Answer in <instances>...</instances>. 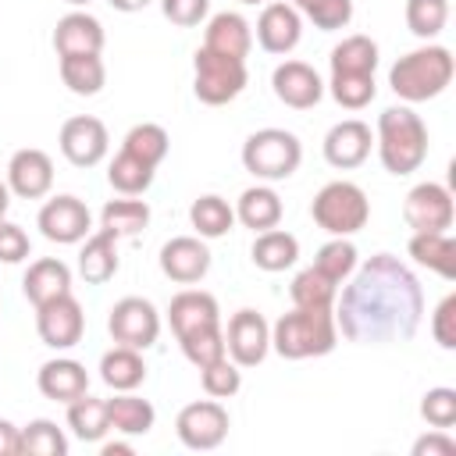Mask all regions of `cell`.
Returning <instances> with one entry per match:
<instances>
[{"mask_svg": "<svg viewBox=\"0 0 456 456\" xmlns=\"http://www.w3.org/2000/svg\"><path fill=\"white\" fill-rule=\"evenodd\" d=\"M150 224V207L142 200H110L100 210V228L125 239V235H139Z\"/></svg>", "mask_w": 456, "mask_h": 456, "instance_id": "obj_35", "label": "cell"}, {"mask_svg": "<svg viewBox=\"0 0 456 456\" xmlns=\"http://www.w3.org/2000/svg\"><path fill=\"white\" fill-rule=\"evenodd\" d=\"M303 36V18L292 4H267L256 18V43L267 53H289L299 46Z\"/></svg>", "mask_w": 456, "mask_h": 456, "instance_id": "obj_19", "label": "cell"}, {"mask_svg": "<svg viewBox=\"0 0 456 456\" xmlns=\"http://www.w3.org/2000/svg\"><path fill=\"white\" fill-rule=\"evenodd\" d=\"M7 207H11V189H7V182H0V221L7 217Z\"/></svg>", "mask_w": 456, "mask_h": 456, "instance_id": "obj_54", "label": "cell"}, {"mask_svg": "<svg viewBox=\"0 0 456 456\" xmlns=\"http://www.w3.org/2000/svg\"><path fill=\"white\" fill-rule=\"evenodd\" d=\"M406 249L420 267H428L449 281L456 278V242L445 232H413Z\"/></svg>", "mask_w": 456, "mask_h": 456, "instance_id": "obj_26", "label": "cell"}, {"mask_svg": "<svg viewBox=\"0 0 456 456\" xmlns=\"http://www.w3.org/2000/svg\"><path fill=\"white\" fill-rule=\"evenodd\" d=\"M178 346H182V353H185V360H189L192 367H207V363L228 356V353H224V331H221V324L196 328V331L182 335Z\"/></svg>", "mask_w": 456, "mask_h": 456, "instance_id": "obj_41", "label": "cell"}, {"mask_svg": "<svg viewBox=\"0 0 456 456\" xmlns=\"http://www.w3.org/2000/svg\"><path fill=\"white\" fill-rule=\"evenodd\" d=\"M271 89L292 110H310L324 96V82L306 61H281L271 75Z\"/></svg>", "mask_w": 456, "mask_h": 456, "instance_id": "obj_15", "label": "cell"}, {"mask_svg": "<svg viewBox=\"0 0 456 456\" xmlns=\"http://www.w3.org/2000/svg\"><path fill=\"white\" fill-rule=\"evenodd\" d=\"M452 192L438 182H420L403 200V217L413 232H445L452 228Z\"/></svg>", "mask_w": 456, "mask_h": 456, "instance_id": "obj_12", "label": "cell"}, {"mask_svg": "<svg viewBox=\"0 0 456 456\" xmlns=\"http://www.w3.org/2000/svg\"><path fill=\"white\" fill-rule=\"evenodd\" d=\"M36 385L46 399L53 403H71L78 395L89 392V374L78 360H68V356H57V360H46L36 374Z\"/></svg>", "mask_w": 456, "mask_h": 456, "instance_id": "obj_21", "label": "cell"}, {"mask_svg": "<svg viewBox=\"0 0 456 456\" xmlns=\"http://www.w3.org/2000/svg\"><path fill=\"white\" fill-rule=\"evenodd\" d=\"M0 456H21V428L0 417Z\"/></svg>", "mask_w": 456, "mask_h": 456, "instance_id": "obj_51", "label": "cell"}, {"mask_svg": "<svg viewBox=\"0 0 456 456\" xmlns=\"http://www.w3.org/2000/svg\"><path fill=\"white\" fill-rule=\"evenodd\" d=\"M167 321H171V331L182 338L196 328H210V324H221V310H217V299L203 289H185L171 299L167 306Z\"/></svg>", "mask_w": 456, "mask_h": 456, "instance_id": "obj_22", "label": "cell"}, {"mask_svg": "<svg viewBox=\"0 0 456 456\" xmlns=\"http://www.w3.org/2000/svg\"><path fill=\"white\" fill-rule=\"evenodd\" d=\"M100 378L114 392H132V388H139L146 381V363H142L139 349L114 346L110 353L100 356Z\"/></svg>", "mask_w": 456, "mask_h": 456, "instance_id": "obj_28", "label": "cell"}, {"mask_svg": "<svg viewBox=\"0 0 456 456\" xmlns=\"http://www.w3.org/2000/svg\"><path fill=\"white\" fill-rule=\"evenodd\" d=\"M36 224L43 232V239L61 242V246H71V242H82L89 235L93 214H89V207L78 196H53V200L43 203Z\"/></svg>", "mask_w": 456, "mask_h": 456, "instance_id": "obj_13", "label": "cell"}, {"mask_svg": "<svg viewBox=\"0 0 456 456\" xmlns=\"http://www.w3.org/2000/svg\"><path fill=\"white\" fill-rule=\"evenodd\" d=\"M153 171L157 167H150V164H142L139 157H132V153H118L114 160H110V167H107V182L121 192V196H139V192H146L150 185H153Z\"/></svg>", "mask_w": 456, "mask_h": 456, "instance_id": "obj_36", "label": "cell"}, {"mask_svg": "<svg viewBox=\"0 0 456 456\" xmlns=\"http://www.w3.org/2000/svg\"><path fill=\"white\" fill-rule=\"evenodd\" d=\"M78 274L89 281V285H103L118 274V235L110 232H96L86 239L82 253H78Z\"/></svg>", "mask_w": 456, "mask_h": 456, "instance_id": "obj_25", "label": "cell"}, {"mask_svg": "<svg viewBox=\"0 0 456 456\" xmlns=\"http://www.w3.org/2000/svg\"><path fill=\"white\" fill-rule=\"evenodd\" d=\"M431 335L442 349H456V292H449L431 314Z\"/></svg>", "mask_w": 456, "mask_h": 456, "instance_id": "obj_47", "label": "cell"}, {"mask_svg": "<svg viewBox=\"0 0 456 456\" xmlns=\"http://www.w3.org/2000/svg\"><path fill=\"white\" fill-rule=\"evenodd\" d=\"M335 342H338L335 314L324 306H292L271 328V349L281 360L328 356L335 349Z\"/></svg>", "mask_w": 456, "mask_h": 456, "instance_id": "obj_2", "label": "cell"}, {"mask_svg": "<svg viewBox=\"0 0 456 456\" xmlns=\"http://www.w3.org/2000/svg\"><path fill=\"white\" fill-rule=\"evenodd\" d=\"M292 7L306 14L321 32H335L353 21V0H292Z\"/></svg>", "mask_w": 456, "mask_h": 456, "instance_id": "obj_43", "label": "cell"}, {"mask_svg": "<svg viewBox=\"0 0 456 456\" xmlns=\"http://www.w3.org/2000/svg\"><path fill=\"white\" fill-rule=\"evenodd\" d=\"M235 217L246 228H253V232L278 228V221H281V196L271 185H249L239 196V203H235Z\"/></svg>", "mask_w": 456, "mask_h": 456, "instance_id": "obj_27", "label": "cell"}, {"mask_svg": "<svg viewBox=\"0 0 456 456\" xmlns=\"http://www.w3.org/2000/svg\"><path fill=\"white\" fill-rule=\"evenodd\" d=\"M420 417L431 428L449 431L456 424V392L452 388H428L424 399H420Z\"/></svg>", "mask_w": 456, "mask_h": 456, "instance_id": "obj_46", "label": "cell"}, {"mask_svg": "<svg viewBox=\"0 0 456 456\" xmlns=\"http://www.w3.org/2000/svg\"><path fill=\"white\" fill-rule=\"evenodd\" d=\"M310 217L317 221V228H324L328 235H353L367 224L370 217V203H367V192L356 185V182H328L314 203H310Z\"/></svg>", "mask_w": 456, "mask_h": 456, "instance_id": "obj_6", "label": "cell"}, {"mask_svg": "<svg viewBox=\"0 0 456 456\" xmlns=\"http://www.w3.org/2000/svg\"><path fill=\"white\" fill-rule=\"evenodd\" d=\"M68 4H71V7H86L89 0H68Z\"/></svg>", "mask_w": 456, "mask_h": 456, "instance_id": "obj_55", "label": "cell"}, {"mask_svg": "<svg viewBox=\"0 0 456 456\" xmlns=\"http://www.w3.org/2000/svg\"><path fill=\"white\" fill-rule=\"evenodd\" d=\"M107 331L118 346H128V349H150L160 335V314L150 299L142 296H125L110 306V317H107Z\"/></svg>", "mask_w": 456, "mask_h": 456, "instance_id": "obj_8", "label": "cell"}, {"mask_svg": "<svg viewBox=\"0 0 456 456\" xmlns=\"http://www.w3.org/2000/svg\"><path fill=\"white\" fill-rule=\"evenodd\" d=\"M167 146H171L167 132H164L160 125H153V121H142V125L128 128V135H125V142H121L125 153L139 157V160L150 164V167H157V164L167 157Z\"/></svg>", "mask_w": 456, "mask_h": 456, "instance_id": "obj_37", "label": "cell"}, {"mask_svg": "<svg viewBox=\"0 0 456 456\" xmlns=\"http://www.w3.org/2000/svg\"><path fill=\"white\" fill-rule=\"evenodd\" d=\"M21 292L32 306H43V303L71 292V267L57 256H43V260L28 264V271L21 278Z\"/></svg>", "mask_w": 456, "mask_h": 456, "instance_id": "obj_23", "label": "cell"}, {"mask_svg": "<svg viewBox=\"0 0 456 456\" xmlns=\"http://www.w3.org/2000/svg\"><path fill=\"white\" fill-rule=\"evenodd\" d=\"M424 317V292L417 274L392 253H374L353 271L342 289L335 328L356 346L410 342Z\"/></svg>", "mask_w": 456, "mask_h": 456, "instance_id": "obj_1", "label": "cell"}, {"mask_svg": "<svg viewBox=\"0 0 456 456\" xmlns=\"http://www.w3.org/2000/svg\"><path fill=\"white\" fill-rule=\"evenodd\" d=\"M452 452H456V442L449 438V431H438V428L413 442V456H452Z\"/></svg>", "mask_w": 456, "mask_h": 456, "instance_id": "obj_50", "label": "cell"}, {"mask_svg": "<svg viewBox=\"0 0 456 456\" xmlns=\"http://www.w3.org/2000/svg\"><path fill=\"white\" fill-rule=\"evenodd\" d=\"M378 43L370 36H346L331 50V75H374Z\"/></svg>", "mask_w": 456, "mask_h": 456, "instance_id": "obj_33", "label": "cell"}, {"mask_svg": "<svg viewBox=\"0 0 456 456\" xmlns=\"http://www.w3.org/2000/svg\"><path fill=\"white\" fill-rule=\"evenodd\" d=\"M192 71H196V78H192V93H196L200 103H210V107L232 103V100L246 89V82H249V75H246V61L214 53V50H207V46L196 50V57H192Z\"/></svg>", "mask_w": 456, "mask_h": 456, "instance_id": "obj_7", "label": "cell"}, {"mask_svg": "<svg viewBox=\"0 0 456 456\" xmlns=\"http://www.w3.org/2000/svg\"><path fill=\"white\" fill-rule=\"evenodd\" d=\"M53 50H57V57L100 53L103 50V25L86 11H71L53 28Z\"/></svg>", "mask_w": 456, "mask_h": 456, "instance_id": "obj_20", "label": "cell"}, {"mask_svg": "<svg viewBox=\"0 0 456 456\" xmlns=\"http://www.w3.org/2000/svg\"><path fill=\"white\" fill-rule=\"evenodd\" d=\"M303 160V146L285 128H260L242 142V167L260 182H281L296 175Z\"/></svg>", "mask_w": 456, "mask_h": 456, "instance_id": "obj_5", "label": "cell"}, {"mask_svg": "<svg viewBox=\"0 0 456 456\" xmlns=\"http://www.w3.org/2000/svg\"><path fill=\"white\" fill-rule=\"evenodd\" d=\"M53 185V160L36 150V146H25L18 150L11 160H7V189L21 200H43Z\"/></svg>", "mask_w": 456, "mask_h": 456, "instance_id": "obj_17", "label": "cell"}, {"mask_svg": "<svg viewBox=\"0 0 456 456\" xmlns=\"http://www.w3.org/2000/svg\"><path fill=\"white\" fill-rule=\"evenodd\" d=\"M328 89H331L335 103L346 107V110H360V107H367V103L374 100V93H378L374 75H331Z\"/></svg>", "mask_w": 456, "mask_h": 456, "instance_id": "obj_45", "label": "cell"}, {"mask_svg": "<svg viewBox=\"0 0 456 456\" xmlns=\"http://www.w3.org/2000/svg\"><path fill=\"white\" fill-rule=\"evenodd\" d=\"M267 349H271V328H267L264 314H256L249 306L239 310V314H232L228 331H224V353H228V360H235L239 367H256V363H264Z\"/></svg>", "mask_w": 456, "mask_h": 456, "instance_id": "obj_14", "label": "cell"}, {"mask_svg": "<svg viewBox=\"0 0 456 456\" xmlns=\"http://www.w3.org/2000/svg\"><path fill=\"white\" fill-rule=\"evenodd\" d=\"M61 82L75 93V96H96L107 82V68L100 61V53H75V57H61Z\"/></svg>", "mask_w": 456, "mask_h": 456, "instance_id": "obj_31", "label": "cell"}, {"mask_svg": "<svg viewBox=\"0 0 456 456\" xmlns=\"http://www.w3.org/2000/svg\"><path fill=\"white\" fill-rule=\"evenodd\" d=\"M203 46L214 50V53H224V57H239L246 61L249 46H253V28L242 14L235 11H221L207 21V36H203Z\"/></svg>", "mask_w": 456, "mask_h": 456, "instance_id": "obj_24", "label": "cell"}, {"mask_svg": "<svg viewBox=\"0 0 456 456\" xmlns=\"http://www.w3.org/2000/svg\"><path fill=\"white\" fill-rule=\"evenodd\" d=\"M449 21V0H406V28L417 39H435Z\"/></svg>", "mask_w": 456, "mask_h": 456, "instance_id": "obj_42", "label": "cell"}, {"mask_svg": "<svg viewBox=\"0 0 456 456\" xmlns=\"http://www.w3.org/2000/svg\"><path fill=\"white\" fill-rule=\"evenodd\" d=\"M100 452H103V456H132V445H128V442H107Z\"/></svg>", "mask_w": 456, "mask_h": 456, "instance_id": "obj_53", "label": "cell"}, {"mask_svg": "<svg viewBox=\"0 0 456 456\" xmlns=\"http://www.w3.org/2000/svg\"><path fill=\"white\" fill-rule=\"evenodd\" d=\"M68 428L78 442H100L110 431L107 420V399H93L89 392L68 403Z\"/></svg>", "mask_w": 456, "mask_h": 456, "instance_id": "obj_32", "label": "cell"}, {"mask_svg": "<svg viewBox=\"0 0 456 456\" xmlns=\"http://www.w3.org/2000/svg\"><path fill=\"white\" fill-rule=\"evenodd\" d=\"M189 221H192V228H196L200 239H221V235L232 232V224H235V210H232L221 196L210 192V196L192 200V207H189Z\"/></svg>", "mask_w": 456, "mask_h": 456, "instance_id": "obj_34", "label": "cell"}, {"mask_svg": "<svg viewBox=\"0 0 456 456\" xmlns=\"http://www.w3.org/2000/svg\"><path fill=\"white\" fill-rule=\"evenodd\" d=\"M200 385H203V392L210 399H228V395H235L242 388V370H239L235 360L221 356V360L200 367Z\"/></svg>", "mask_w": 456, "mask_h": 456, "instance_id": "obj_44", "label": "cell"}, {"mask_svg": "<svg viewBox=\"0 0 456 456\" xmlns=\"http://www.w3.org/2000/svg\"><path fill=\"white\" fill-rule=\"evenodd\" d=\"M175 431H178L185 449H196V452L217 449L228 435V410L217 399L189 403V406H182V413L175 420Z\"/></svg>", "mask_w": 456, "mask_h": 456, "instance_id": "obj_9", "label": "cell"}, {"mask_svg": "<svg viewBox=\"0 0 456 456\" xmlns=\"http://www.w3.org/2000/svg\"><path fill=\"white\" fill-rule=\"evenodd\" d=\"M107 146H110L107 125L93 114H75L61 125V153L75 167H96L107 157Z\"/></svg>", "mask_w": 456, "mask_h": 456, "instance_id": "obj_11", "label": "cell"}, {"mask_svg": "<svg viewBox=\"0 0 456 456\" xmlns=\"http://www.w3.org/2000/svg\"><path fill=\"white\" fill-rule=\"evenodd\" d=\"M314 267H317L324 278H331V281L338 285V281H346V278L356 271V246H353L346 235H335L331 242H324V246L317 249Z\"/></svg>", "mask_w": 456, "mask_h": 456, "instance_id": "obj_39", "label": "cell"}, {"mask_svg": "<svg viewBox=\"0 0 456 456\" xmlns=\"http://www.w3.org/2000/svg\"><path fill=\"white\" fill-rule=\"evenodd\" d=\"M160 271L178 285H192L210 271V249L196 235L167 239L160 246Z\"/></svg>", "mask_w": 456, "mask_h": 456, "instance_id": "obj_18", "label": "cell"}, {"mask_svg": "<svg viewBox=\"0 0 456 456\" xmlns=\"http://www.w3.org/2000/svg\"><path fill=\"white\" fill-rule=\"evenodd\" d=\"M21 452L25 456H64L68 452V438L53 420L39 417V420H28L21 428Z\"/></svg>", "mask_w": 456, "mask_h": 456, "instance_id": "obj_40", "label": "cell"}, {"mask_svg": "<svg viewBox=\"0 0 456 456\" xmlns=\"http://www.w3.org/2000/svg\"><path fill=\"white\" fill-rule=\"evenodd\" d=\"M378 157L388 175H410L428 157V125L410 107H388L378 118Z\"/></svg>", "mask_w": 456, "mask_h": 456, "instance_id": "obj_4", "label": "cell"}, {"mask_svg": "<svg viewBox=\"0 0 456 456\" xmlns=\"http://www.w3.org/2000/svg\"><path fill=\"white\" fill-rule=\"evenodd\" d=\"M249 256H253V264H256L260 271H271V274H274V271H285V267H292V264L299 260V239L289 235V232H281V228L256 232Z\"/></svg>", "mask_w": 456, "mask_h": 456, "instance_id": "obj_29", "label": "cell"}, {"mask_svg": "<svg viewBox=\"0 0 456 456\" xmlns=\"http://www.w3.org/2000/svg\"><path fill=\"white\" fill-rule=\"evenodd\" d=\"M289 296H292V306H324V310H331V303L338 296V285L331 278H324L317 267H306L292 278Z\"/></svg>", "mask_w": 456, "mask_h": 456, "instance_id": "obj_38", "label": "cell"}, {"mask_svg": "<svg viewBox=\"0 0 456 456\" xmlns=\"http://www.w3.org/2000/svg\"><path fill=\"white\" fill-rule=\"evenodd\" d=\"M107 420L121 435H146L157 420V410L150 399H139L132 392H118L114 399H107Z\"/></svg>", "mask_w": 456, "mask_h": 456, "instance_id": "obj_30", "label": "cell"}, {"mask_svg": "<svg viewBox=\"0 0 456 456\" xmlns=\"http://www.w3.org/2000/svg\"><path fill=\"white\" fill-rule=\"evenodd\" d=\"M28 235L14 221H0V264H21L28 256Z\"/></svg>", "mask_w": 456, "mask_h": 456, "instance_id": "obj_49", "label": "cell"}, {"mask_svg": "<svg viewBox=\"0 0 456 456\" xmlns=\"http://www.w3.org/2000/svg\"><path fill=\"white\" fill-rule=\"evenodd\" d=\"M36 331L43 338V346L50 349H71L78 346L82 331H86V314H82V303L64 292L43 306H36Z\"/></svg>", "mask_w": 456, "mask_h": 456, "instance_id": "obj_10", "label": "cell"}, {"mask_svg": "<svg viewBox=\"0 0 456 456\" xmlns=\"http://www.w3.org/2000/svg\"><path fill=\"white\" fill-rule=\"evenodd\" d=\"M239 4H264V0H239Z\"/></svg>", "mask_w": 456, "mask_h": 456, "instance_id": "obj_56", "label": "cell"}, {"mask_svg": "<svg viewBox=\"0 0 456 456\" xmlns=\"http://www.w3.org/2000/svg\"><path fill=\"white\" fill-rule=\"evenodd\" d=\"M114 11H125V14H132V11H142L150 0H107Z\"/></svg>", "mask_w": 456, "mask_h": 456, "instance_id": "obj_52", "label": "cell"}, {"mask_svg": "<svg viewBox=\"0 0 456 456\" xmlns=\"http://www.w3.org/2000/svg\"><path fill=\"white\" fill-rule=\"evenodd\" d=\"M452 71H456V64L445 46H420V50L403 53L392 64L388 86L399 100L424 103V100H435L438 93H445V86L452 82Z\"/></svg>", "mask_w": 456, "mask_h": 456, "instance_id": "obj_3", "label": "cell"}, {"mask_svg": "<svg viewBox=\"0 0 456 456\" xmlns=\"http://www.w3.org/2000/svg\"><path fill=\"white\" fill-rule=\"evenodd\" d=\"M160 11H164V18H167L171 25L192 28V25H200V21L207 18L210 0H160Z\"/></svg>", "mask_w": 456, "mask_h": 456, "instance_id": "obj_48", "label": "cell"}, {"mask_svg": "<svg viewBox=\"0 0 456 456\" xmlns=\"http://www.w3.org/2000/svg\"><path fill=\"white\" fill-rule=\"evenodd\" d=\"M370 125H363L360 118H346L338 125L328 128L324 135V160L338 171H349V167H360L367 157H370Z\"/></svg>", "mask_w": 456, "mask_h": 456, "instance_id": "obj_16", "label": "cell"}]
</instances>
